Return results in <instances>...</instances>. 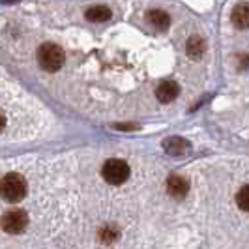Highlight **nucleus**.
Instances as JSON below:
<instances>
[{
	"label": "nucleus",
	"instance_id": "f257e3e1",
	"mask_svg": "<svg viewBox=\"0 0 249 249\" xmlns=\"http://www.w3.org/2000/svg\"><path fill=\"white\" fill-rule=\"evenodd\" d=\"M26 180L17 173H10L0 180V197L6 202H19L26 195Z\"/></svg>",
	"mask_w": 249,
	"mask_h": 249
},
{
	"label": "nucleus",
	"instance_id": "f03ea898",
	"mask_svg": "<svg viewBox=\"0 0 249 249\" xmlns=\"http://www.w3.org/2000/svg\"><path fill=\"white\" fill-rule=\"evenodd\" d=\"M64 60H66V54L62 47H58L56 43H43L37 49V64L41 66V70L49 73L58 71L64 66Z\"/></svg>",
	"mask_w": 249,
	"mask_h": 249
},
{
	"label": "nucleus",
	"instance_id": "7ed1b4c3",
	"mask_svg": "<svg viewBox=\"0 0 249 249\" xmlns=\"http://www.w3.org/2000/svg\"><path fill=\"white\" fill-rule=\"evenodd\" d=\"M129 173H131L129 165L124 160H109V161H105L103 169H101V176L105 178L107 184H112V186L124 184L129 178Z\"/></svg>",
	"mask_w": 249,
	"mask_h": 249
},
{
	"label": "nucleus",
	"instance_id": "20e7f679",
	"mask_svg": "<svg viewBox=\"0 0 249 249\" xmlns=\"http://www.w3.org/2000/svg\"><path fill=\"white\" fill-rule=\"evenodd\" d=\"M0 225L8 234H21L28 227V215L23 210H10L2 215Z\"/></svg>",
	"mask_w": 249,
	"mask_h": 249
},
{
	"label": "nucleus",
	"instance_id": "39448f33",
	"mask_svg": "<svg viewBox=\"0 0 249 249\" xmlns=\"http://www.w3.org/2000/svg\"><path fill=\"white\" fill-rule=\"evenodd\" d=\"M163 148L169 156H175V158H180V156H186L191 150V144L187 142L186 139L182 137H169L165 142H163Z\"/></svg>",
	"mask_w": 249,
	"mask_h": 249
},
{
	"label": "nucleus",
	"instance_id": "423d86ee",
	"mask_svg": "<svg viewBox=\"0 0 249 249\" xmlns=\"http://www.w3.org/2000/svg\"><path fill=\"white\" fill-rule=\"evenodd\" d=\"M167 191H169V195H173L176 199H184L189 191V182L184 176L171 175L167 180Z\"/></svg>",
	"mask_w": 249,
	"mask_h": 249
},
{
	"label": "nucleus",
	"instance_id": "0eeeda50",
	"mask_svg": "<svg viewBox=\"0 0 249 249\" xmlns=\"http://www.w3.org/2000/svg\"><path fill=\"white\" fill-rule=\"evenodd\" d=\"M180 94V87L176 85L175 81H165L160 87L156 88V98L161 101V103H171L175 101Z\"/></svg>",
	"mask_w": 249,
	"mask_h": 249
},
{
	"label": "nucleus",
	"instance_id": "6e6552de",
	"mask_svg": "<svg viewBox=\"0 0 249 249\" xmlns=\"http://www.w3.org/2000/svg\"><path fill=\"white\" fill-rule=\"evenodd\" d=\"M204 51H206V41H204L200 36H191L189 39H187L186 53H187V56H189V58L199 60L200 56L204 54Z\"/></svg>",
	"mask_w": 249,
	"mask_h": 249
},
{
	"label": "nucleus",
	"instance_id": "1a4fd4ad",
	"mask_svg": "<svg viewBox=\"0 0 249 249\" xmlns=\"http://www.w3.org/2000/svg\"><path fill=\"white\" fill-rule=\"evenodd\" d=\"M232 25L236 26L238 30H246L249 28V6L248 4H238L232 10Z\"/></svg>",
	"mask_w": 249,
	"mask_h": 249
},
{
	"label": "nucleus",
	"instance_id": "9d476101",
	"mask_svg": "<svg viewBox=\"0 0 249 249\" xmlns=\"http://www.w3.org/2000/svg\"><path fill=\"white\" fill-rule=\"evenodd\" d=\"M148 23L158 30H167L171 25V17L161 10H152L148 12Z\"/></svg>",
	"mask_w": 249,
	"mask_h": 249
},
{
	"label": "nucleus",
	"instance_id": "9b49d317",
	"mask_svg": "<svg viewBox=\"0 0 249 249\" xmlns=\"http://www.w3.org/2000/svg\"><path fill=\"white\" fill-rule=\"evenodd\" d=\"M87 19L92 23H103L111 19V10L107 6H92L90 10H87Z\"/></svg>",
	"mask_w": 249,
	"mask_h": 249
},
{
	"label": "nucleus",
	"instance_id": "f8f14e48",
	"mask_svg": "<svg viewBox=\"0 0 249 249\" xmlns=\"http://www.w3.org/2000/svg\"><path fill=\"white\" fill-rule=\"evenodd\" d=\"M236 204L240 210L249 212V186H244L236 195Z\"/></svg>",
	"mask_w": 249,
	"mask_h": 249
},
{
	"label": "nucleus",
	"instance_id": "ddd939ff",
	"mask_svg": "<svg viewBox=\"0 0 249 249\" xmlns=\"http://www.w3.org/2000/svg\"><path fill=\"white\" fill-rule=\"evenodd\" d=\"M101 238H103V242L109 244V242H112V240L116 238V232H114L112 229H103V231H101Z\"/></svg>",
	"mask_w": 249,
	"mask_h": 249
},
{
	"label": "nucleus",
	"instance_id": "4468645a",
	"mask_svg": "<svg viewBox=\"0 0 249 249\" xmlns=\"http://www.w3.org/2000/svg\"><path fill=\"white\" fill-rule=\"evenodd\" d=\"M4 124H6V118H4V114L0 112V131L4 129Z\"/></svg>",
	"mask_w": 249,
	"mask_h": 249
}]
</instances>
